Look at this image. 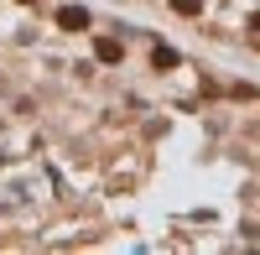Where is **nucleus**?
Listing matches in <instances>:
<instances>
[{
  "mask_svg": "<svg viewBox=\"0 0 260 255\" xmlns=\"http://www.w3.org/2000/svg\"><path fill=\"white\" fill-rule=\"evenodd\" d=\"M21 6H31V0H21Z\"/></svg>",
  "mask_w": 260,
  "mask_h": 255,
  "instance_id": "nucleus-3",
  "label": "nucleus"
},
{
  "mask_svg": "<svg viewBox=\"0 0 260 255\" xmlns=\"http://www.w3.org/2000/svg\"><path fill=\"white\" fill-rule=\"evenodd\" d=\"M57 21H62L68 31H83V26H89V11H83V6H62V11H57Z\"/></svg>",
  "mask_w": 260,
  "mask_h": 255,
  "instance_id": "nucleus-1",
  "label": "nucleus"
},
{
  "mask_svg": "<svg viewBox=\"0 0 260 255\" xmlns=\"http://www.w3.org/2000/svg\"><path fill=\"white\" fill-rule=\"evenodd\" d=\"M172 6H177L182 16H192V11H198V6H203V0H172Z\"/></svg>",
  "mask_w": 260,
  "mask_h": 255,
  "instance_id": "nucleus-2",
  "label": "nucleus"
}]
</instances>
